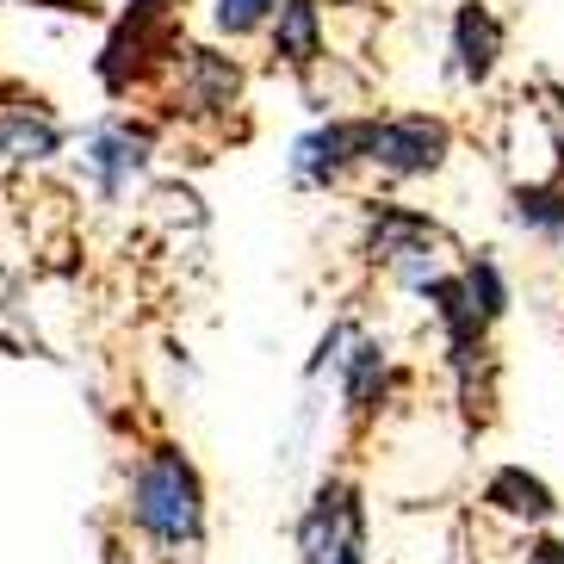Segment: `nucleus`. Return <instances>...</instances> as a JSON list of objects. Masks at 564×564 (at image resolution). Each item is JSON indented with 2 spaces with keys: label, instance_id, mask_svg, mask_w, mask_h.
Returning <instances> with one entry per match:
<instances>
[{
  "label": "nucleus",
  "instance_id": "9",
  "mask_svg": "<svg viewBox=\"0 0 564 564\" xmlns=\"http://www.w3.org/2000/svg\"><path fill=\"white\" fill-rule=\"evenodd\" d=\"M63 124L51 118L44 100H13L0 106V162H51L63 150Z\"/></svg>",
  "mask_w": 564,
  "mask_h": 564
},
{
  "label": "nucleus",
  "instance_id": "12",
  "mask_svg": "<svg viewBox=\"0 0 564 564\" xmlns=\"http://www.w3.org/2000/svg\"><path fill=\"white\" fill-rule=\"evenodd\" d=\"M341 391H348L354 415H372L391 391V348L379 335H354V348L341 354Z\"/></svg>",
  "mask_w": 564,
  "mask_h": 564
},
{
  "label": "nucleus",
  "instance_id": "16",
  "mask_svg": "<svg viewBox=\"0 0 564 564\" xmlns=\"http://www.w3.org/2000/svg\"><path fill=\"white\" fill-rule=\"evenodd\" d=\"M528 564H564V546L558 540H540V546L528 552Z\"/></svg>",
  "mask_w": 564,
  "mask_h": 564
},
{
  "label": "nucleus",
  "instance_id": "15",
  "mask_svg": "<svg viewBox=\"0 0 564 564\" xmlns=\"http://www.w3.org/2000/svg\"><path fill=\"white\" fill-rule=\"evenodd\" d=\"M273 7L280 0H212V32L217 37H254V32H267Z\"/></svg>",
  "mask_w": 564,
  "mask_h": 564
},
{
  "label": "nucleus",
  "instance_id": "13",
  "mask_svg": "<svg viewBox=\"0 0 564 564\" xmlns=\"http://www.w3.org/2000/svg\"><path fill=\"white\" fill-rule=\"evenodd\" d=\"M509 217L521 230L546 236V242H564V181H533L509 193Z\"/></svg>",
  "mask_w": 564,
  "mask_h": 564
},
{
  "label": "nucleus",
  "instance_id": "1",
  "mask_svg": "<svg viewBox=\"0 0 564 564\" xmlns=\"http://www.w3.org/2000/svg\"><path fill=\"white\" fill-rule=\"evenodd\" d=\"M131 528L155 552H199L205 546V478L174 441L150 447L131 465V490H124Z\"/></svg>",
  "mask_w": 564,
  "mask_h": 564
},
{
  "label": "nucleus",
  "instance_id": "6",
  "mask_svg": "<svg viewBox=\"0 0 564 564\" xmlns=\"http://www.w3.org/2000/svg\"><path fill=\"white\" fill-rule=\"evenodd\" d=\"M162 68L174 75V106H186V112H199V118H217L242 100V63L212 51V44H186L181 37Z\"/></svg>",
  "mask_w": 564,
  "mask_h": 564
},
{
  "label": "nucleus",
  "instance_id": "17",
  "mask_svg": "<svg viewBox=\"0 0 564 564\" xmlns=\"http://www.w3.org/2000/svg\"><path fill=\"white\" fill-rule=\"evenodd\" d=\"M335 7H360V0H335Z\"/></svg>",
  "mask_w": 564,
  "mask_h": 564
},
{
  "label": "nucleus",
  "instance_id": "11",
  "mask_svg": "<svg viewBox=\"0 0 564 564\" xmlns=\"http://www.w3.org/2000/svg\"><path fill=\"white\" fill-rule=\"evenodd\" d=\"M484 502H490L497 514H509V521H528V528H540V521H552V514H558L552 484L533 478L528 465H502V471H490V484H484Z\"/></svg>",
  "mask_w": 564,
  "mask_h": 564
},
{
  "label": "nucleus",
  "instance_id": "18",
  "mask_svg": "<svg viewBox=\"0 0 564 564\" xmlns=\"http://www.w3.org/2000/svg\"><path fill=\"white\" fill-rule=\"evenodd\" d=\"M0 7H7V0H0Z\"/></svg>",
  "mask_w": 564,
  "mask_h": 564
},
{
  "label": "nucleus",
  "instance_id": "5",
  "mask_svg": "<svg viewBox=\"0 0 564 564\" xmlns=\"http://www.w3.org/2000/svg\"><path fill=\"white\" fill-rule=\"evenodd\" d=\"M155 162V131L143 118H124V112H106L94 131L82 137V167L100 199H124Z\"/></svg>",
  "mask_w": 564,
  "mask_h": 564
},
{
  "label": "nucleus",
  "instance_id": "8",
  "mask_svg": "<svg viewBox=\"0 0 564 564\" xmlns=\"http://www.w3.org/2000/svg\"><path fill=\"white\" fill-rule=\"evenodd\" d=\"M502 19L484 7V0H465L459 13H453V68H459V82H490L502 63Z\"/></svg>",
  "mask_w": 564,
  "mask_h": 564
},
{
  "label": "nucleus",
  "instance_id": "10",
  "mask_svg": "<svg viewBox=\"0 0 564 564\" xmlns=\"http://www.w3.org/2000/svg\"><path fill=\"white\" fill-rule=\"evenodd\" d=\"M267 37H273V56L285 68H316L323 63V7L316 0H280L267 19Z\"/></svg>",
  "mask_w": 564,
  "mask_h": 564
},
{
  "label": "nucleus",
  "instance_id": "14",
  "mask_svg": "<svg viewBox=\"0 0 564 564\" xmlns=\"http://www.w3.org/2000/svg\"><path fill=\"white\" fill-rule=\"evenodd\" d=\"M459 285H465V304L478 311L484 329H490V323H502V311H509V280H502V267L490 261V254H465Z\"/></svg>",
  "mask_w": 564,
  "mask_h": 564
},
{
  "label": "nucleus",
  "instance_id": "4",
  "mask_svg": "<svg viewBox=\"0 0 564 564\" xmlns=\"http://www.w3.org/2000/svg\"><path fill=\"white\" fill-rule=\"evenodd\" d=\"M434 249H441V224H434V217L410 212V205H391V199L366 205V254L391 267L410 292H422V285L441 273Z\"/></svg>",
  "mask_w": 564,
  "mask_h": 564
},
{
  "label": "nucleus",
  "instance_id": "2",
  "mask_svg": "<svg viewBox=\"0 0 564 564\" xmlns=\"http://www.w3.org/2000/svg\"><path fill=\"white\" fill-rule=\"evenodd\" d=\"M453 155V124L434 112H384L366 118L360 137V167H379L391 181H415V174H441Z\"/></svg>",
  "mask_w": 564,
  "mask_h": 564
},
{
  "label": "nucleus",
  "instance_id": "7",
  "mask_svg": "<svg viewBox=\"0 0 564 564\" xmlns=\"http://www.w3.org/2000/svg\"><path fill=\"white\" fill-rule=\"evenodd\" d=\"M360 137H366V118H329V124H316L292 143L285 167H292V181L311 186V193H329L341 186L360 167Z\"/></svg>",
  "mask_w": 564,
  "mask_h": 564
},
{
  "label": "nucleus",
  "instance_id": "3",
  "mask_svg": "<svg viewBox=\"0 0 564 564\" xmlns=\"http://www.w3.org/2000/svg\"><path fill=\"white\" fill-rule=\"evenodd\" d=\"M304 564H366V502L348 478H323L299 514Z\"/></svg>",
  "mask_w": 564,
  "mask_h": 564
}]
</instances>
